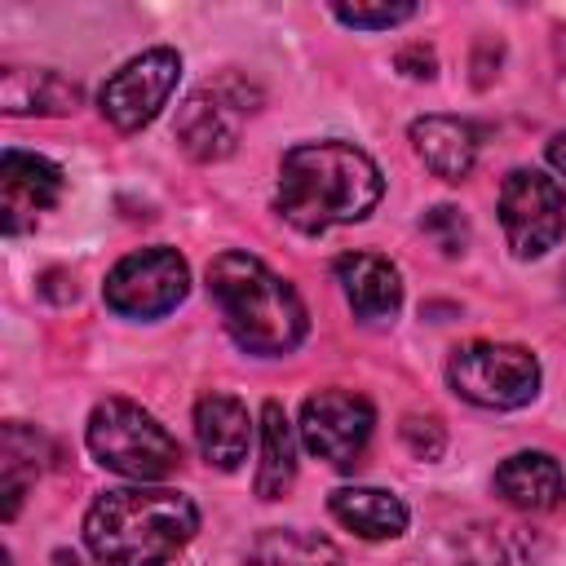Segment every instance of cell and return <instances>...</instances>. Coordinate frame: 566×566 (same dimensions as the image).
<instances>
[{
	"label": "cell",
	"instance_id": "obj_1",
	"mask_svg": "<svg viewBox=\"0 0 566 566\" xmlns=\"http://www.w3.org/2000/svg\"><path fill=\"white\" fill-rule=\"evenodd\" d=\"M380 195L385 177L354 142H301L279 164V212L305 234L363 221Z\"/></svg>",
	"mask_w": 566,
	"mask_h": 566
},
{
	"label": "cell",
	"instance_id": "obj_2",
	"mask_svg": "<svg viewBox=\"0 0 566 566\" xmlns=\"http://www.w3.org/2000/svg\"><path fill=\"white\" fill-rule=\"evenodd\" d=\"M195 531V500L168 486H119L84 513V544L97 566H168Z\"/></svg>",
	"mask_w": 566,
	"mask_h": 566
},
{
	"label": "cell",
	"instance_id": "obj_3",
	"mask_svg": "<svg viewBox=\"0 0 566 566\" xmlns=\"http://www.w3.org/2000/svg\"><path fill=\"white\" fill-rule=\"evenodd\" d=\"M208 296L248 354L279 358L305 340L310 318L296 287L252 252H217L208 261Z\"/></svg>",
	"mask_w": 566,
	"mask_h": 566
},
{
	"label": "cell",
	"instance_id": "obj_4",
	"mask_svg": "<svg viewBox=\"0 0 566 566\" xmlns=\"http://www.w3.org/2000/svg\"><path fill=\"white\" fill-rule=\"evenodd\" d=\"M84 442L102 469L133 482H159L181 464V442L133 398H102L88 416Z\"/></svg>",
	"mask_w": 566,
	"mask_h": 566
},
{
	"label": "cell",
	"instance_id": "obj_5",
	"mask_svg": "<svg viewBox=\"0 0 566 566\" xmlns=\"http://www.w3.org/2000/svg\"><path fill=\"white\" fill-rule=\"evenodd\" d=\"M447 380L473 407L513 411V407H526L539 394V358L522 345L469 340V345L451 349Z\"/></svg>",
	"mask_w": 566,
	"mask_h": 566
},
{
	"label": "cell",
	"instance_id": "obj_6",
	"mask_svg": "<svg viewBox=\"0 0 566 566\" xmlns=\"http://www.w3.org/2000/svg\"><path fill=\"white\" fill-rule=\"evenodd\" d=\"M500 226L513 256H544L566 234V190L535 168H513L500 186Z\"/></svg>",
	"mask_w": 566,
	"mask_h": 566
},
{
	"label": "cell",
	"instance_id": "obj_7",
	"mask_svg": "<svg viewBox=\"0 0 566 566\" xmlns=\"http://www.w3.org/2000/svg\"><path fill=\"white\" fill-rule=\"evenodd\" d=\"M190 292V265L172 248H142L128 252L102 283V296L124 318H159L177 310Z\"/></svg>",
	"mask_w": 566,
	"mask_h": 566
},
{
	"label": "cell",
	"instance_id": "obj_8",
	"mask_svg": "<svg viewBox=\"0 0 566 566\" xmlns=\"http://www.w3.org/2000/svg\"><path fill=\"white\" fill-rule=\"evenodd\" d=\"M181 75V53L177 49H146L133 62H124L97 93V111L119 128V133H137L146 128L172 97Z\"/></svg>",
	"mask_w": 566,
	"mask_h": 566
},
{
	"label": "cell",
	"instance_id": "obj_9",
	"mask_svg": "<svg viewBox=\"0 0 566 566\" xmlns=\"http://www.w3.org/2000/svg\"><path fill=\"white\" fill-rule=\"evenodd\" d=\"M248 88L226 75L217 84H203L195 88L181 106H177V146L195 159V164H217L226 155H234L239 146V128H243V115H248Z\"/></svg>",
	"mask_w": 566,
	"mask_h": 566
},
{
	"label": "cell",
	"instance_id": "obj_10",
	"mask_svg": "<svg viewBox=\"0 0 566 566\" xmlns=\"http://www.w3.org/2000/svg\"><path fill=\"white\" fill-rule=\"evenodd\" d=\"M376 411L354 389H318L301 407V442L332 469H354L371 442Z\"/></svg>",
	"mask_w": 566,
	"mask_h": 566
},
{
	"label": "cell",
	"instance_id": "obj_11",
	"mask_svg": "<svg viewBox=\"0 0 566 566\" xmlns=\"http://www.w3.org/2000/svg\"><path fill=\"white\" fill-rule=\"evenodd\" d=\"M62 168L31 150H4L0 155V221L4 234L27 230L40 212H49L62 199Z\"/></svg>",
	"mask_w": 566,
	"mask_h": 566
},
{
	"label": "cell",
	"instance_id": "obj_12",
	"mask_svg": "<svg viewBox=\"0 0 566 566\" xmlns=\"http://www.w3.org/2000/svg\"><path fill=\"white\" fill-rule=\"evenodd\" d=\"M336 283L363 323H389L402 310V279L380 252L336 256Z\"/></svg>",
	"mask_w": 566,
	"mask_h": 566
},
{
	"label": "cell",
	"instance_id": "obj_13",
	"mask_svg": "<svg viewBox=\"0 0 566 566\" xmlns=\"http://www.w3.org/2000/svg\"><path fill=\"white\" fill-rule=\"evenodd\" d=\"M195 442L208 464L217 469H239L248 460L252 442V416L234 394H203L195 402Z\"/></svg>",
	"mask_w": 566,
	"mask_h": 566
},
{
	"label": "cell",
	"instance_id": "obj_14",
	"mask_svg": "<svg viewBox=\"0 0 566 566\" xmlns=\"http://www.w3.org/2000/svg\"><path fill=\"white\" fill-rule=\"evenodd\" d=\"M411 146L420 164L442 181H464L478 159V133L455 115H420L411 124Z\"/></svg>",
	"mask_w": 566,
	"mask_h": 566
},
{
	"label": "cell",
	"instance_id": "obj_15",
	"mask_svg": "<svg viewBox=\"0 0 566 566\" xmlns=\"http://www.w3.org/2000/svg\"><path fill=\"white\" fill-rule=\"evenodd\" d=\"M566 491L562 464L548 451H517L495 469V495L522 513H548Z\"/></svg>",
	"mask_w": 566,
	"mask_h": 566
},
{
	"label": "cell",
	"instance_id": "obj_16",
	"mask_svg": "<svg viewBox=\"0 0 566 566\" xmlns=\"http://www.w3.org/2000/svg\"><path fill=\"white\" fill-rule=\"evenodd\" d=\"M327 509L340 526H349L363 539H394L407 531V504L394 491L380 486H340L327 495Z\"/></svg>",
	"mask_w": 566,
	"mask_h": 566
},
{
	"label": "cell",
	"instance_id": "obj_17",
	"mask_svg": "<svg viewBox=\"0 0 566 566\" xmlns=\"http://www.w3.org/2000/svg\"><path fill=\"white\" fill-rule=\"evenodd\" d=\"M0 106L9 115H66L80 106V84L62 71H22L9 66L0 75Z\"/></svg>",
	"mask_w": 566,
	"mask_h": 566
},
{
	"label": "cell",
	"instance_id": "obj_18",
	"mask_svg": "<svg viewBox=\"0 0 566 566\" xmlns=\"http://www.w3.org/2000/svg\"><path fill=\"white\" fill-rule=\"evenodd\" d=\"M296 482V438L287 424V411L270 398L261 407V464H256V495L283 500Z\"/></svg>",
	"mask_w": 566,
	"mask_h": 566
},
{
	"label": "cell",
	"instance_id": "obj_19",
	"mask_svg": "<svg viewBox=\"0 0 566 566\" xmlns=\"http://www.w3.org/2000/svg\"><path fill=\"white\" fill-rule=\"evenodd\" d=\"M252 566H340V548L327 535L301 526H270L248 548Z\"/></svg>",
	"mask_w": 566,
	"mask_h": 566
},
{
	"label": "cell",
	"instance_id": "obj_20",
	"mask_svg": "<svg viewBox=\"0 0 566 566\" xmlns=\"http://www.w3.org/2000/svg\"><path fill=\"white\" fill-rule=\"evenodd\" d=\"M455 548L460 566H535L531 535L509 522H473Z\"/></svg>",
	"mask_w": 566,
	"mask_h": 566
},
{
	"label": "cell",
	"instance_id": "obj_21",
	"mask_svg": "<svg viewBox=\"0 0 566 566\" xmlns=\"http://www.w3.org/2000/svg\"><path fill=\"white\" fill-rule=\"evenodd\" d=\"M40 473V433L9 420L0 433V478H4V522L18 517V504L27 495V486Z\"/></svg>",
	"mask_w": 566,
	"mask_h": 566
},
{
	"label": "cell",
	"instance_id": "obj_22",
	"mask_svg": "<svg viewBox=\"0 0 566 566\" xmlns=\"http://www.w3.org/2000/svg\"><path fill=\"white\" fill-rule=\"evenodd\" d=\"M332 13H336V22H345L354 31H389L407 18H416V4H336Z\"/></svg>",
	"mask_w": 566,
	"mask_h": 566
},
{
	"label": "cell",
	"instance_id": "obj_23",
	"mask_svg": "<svg viewBox=\"0 0 566 566\" xmlns=\"http://www.w3.org/2000/svg\"><path fill=\"white\" fill-rule=\"evenodd\" d=\"M420 230L447 252V256H455V252H464L469 248V221L460 217V208H451V203H438V208H429L424 217H420Z\"/></svg>",
	"mask_w": 566,
	"mask_h": 566
},
{
	"label": "cell",
	"instance_id": "obj_24",
	"mask_svg": "<svg viewBox=\"0 0 566 566\" xmlns=\"http://www.w3.org/2000/svg\"><path fill=\"white\" fill-rule=\"evenodd\" d=\"M398 433H402V442L416 460H438L442 447H447V429L438 424V416H407Z\"/></svg>",
	"mask_w": 566,
	"mask_h": 566
},
{
	"label": "cell",
	"instance_id": "obj_25",
	"mask_svg": "<svg viewBox=\"0 0 566 566\" xmlns=\"http://www.w3.org/2000/svg\"><path fill=\"white\" fill-rule=\"evenodd\" d=\"M398 66H402L407 75H416V80H433V49L411 44V49L398 53Z\"/></svg>",
	"mask_w": 566,
	"mask_h": 566
},
{
	"label": "cell",
	"instance_id": "obj_26",
	"mask_svg": "<svg viewBox=\"0 0 566 566\" xmlns=\"http://www.w3.org/2000/svg\"><path fill=\"white\" fill-rule=\"evenodd\" d=\"M548 164H553V168L566 177V133H557V137L548 142Z\"/></svg>",
	"mask_w": 566,
	"mask_h": 566
}]
</instances>
